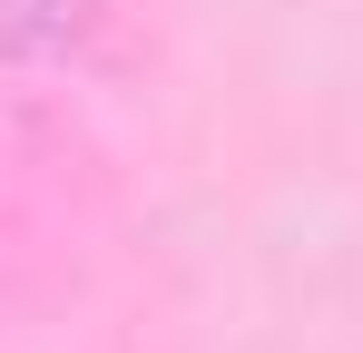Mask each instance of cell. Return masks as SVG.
<instances>
[{"mask_svg": "<svg viewBox=\"0 0 363 353\" xmlns=\"http://www.w3.org/2000/svg\"><path fill=\"white\" fill-rule=\"evenodd\" d=\"M79 20H89V0H0V50H10V59L60 50Z\"/></svg>", "mask_w": 363, "mask_h": 353, "instance_id": "obj_1", "label": "cell"}]
</instances>
